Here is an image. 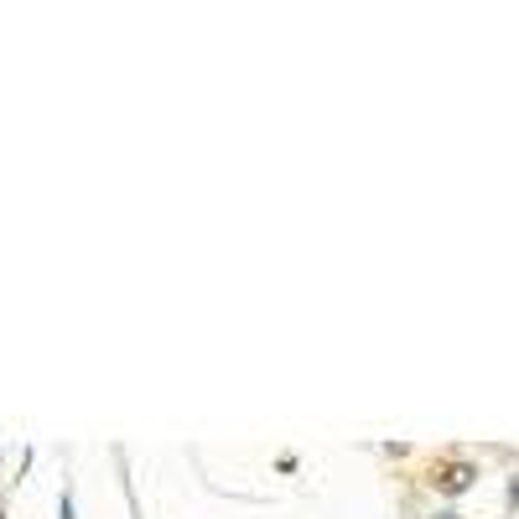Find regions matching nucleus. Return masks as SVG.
<instances>
[{
	"instance_id": "nucleus-2",
	"label": "nucleus",
	"mask_w": 519,
	"mask_h": 519,
	"mask_svg": "<svg viewBox=\"0 0 519 519\" xmlns=\"http://www.w3.org/2000/svg\"><path fill=\"white\" fill-rule=\"evenodd\" d=\"M509 504H519V473L509 477Z\"/></svg>"
},
{
	"instance_id": "nucleus-3",
	"label": "nucleus",
	"mask_w": 519,
	"mask_h": 519,
	"mask_svg": "<svg viewBox=\"0 0 519 519\" xmlns=\"http://www.w3.org/2000/svg\"><path fill=\"white\" fill-rule=\"evenodd\" d=\"M0 519H5V498H0Z\"/></svg>"
},
{
	"instance_id": "nucleus-1",
	"label": "nucleus",
	"mask_w": 519,
	"mask_h": 519,
	"mask_svg": "<svg viewBox=\"0 0 519 519\" xmlns=\"http://www.w3.org/2000/svg\"><path fill=\"white\" fill-rule=\"evenodd\" d=\"M473 477H477L473 462H447V468H436V488L457 498V494H468V488H473Z\"/></svg>"
},
{
	"instance_id": "nucleus-4",
	"label": "nucleus",
	"mask_w": 519,
	"mask_h": 519,
	"mask_svg": "<svg viewBox=\"0 0 519 519\" xmlns=\"http://www.w3.org/2000/svg\"><path fill=\"white\" fill-rule=\"evenodd\" d=\"M436 519H452V514H436Z\"/></svg>"
}]
</instances>
